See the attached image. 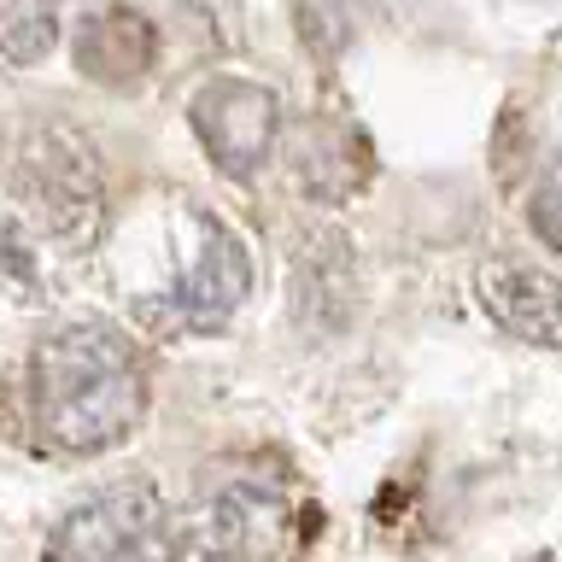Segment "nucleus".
Returning <instances> with one entry per match:
<instances>
[{
    "instance_id": "4",
    "label": "nucleus",
    "mask_w": 562,
    "mask_h": 562,
    "mask_svg": "<svg viewBox=\"0 0 562 562\" xmlns=\"http://www.w3.org/2000/svg\"><path fill=\"white\" fill-rule=\"evenodd\" d=\"M252 293V258L246 246L228 235L217 217L193 211V258L188 270L165 281V288L135 299V323L158 334V340H176V334H223L235 323V311Z\"/></svg>"
},
{
    "instance_id": "2",
    "label": "nucleus",
    "mask_w": 562,
    "mask_h": 562,
    "mask_svg": "<svg viewBox=\"0 0 562 562\" xmlns=\"http://www.w3.org/2000/svg\"><path fill=\"white\" fill-rule=\"evenodd\" d=\"M299 509L263 469H217L176 516V562H293Z\"/></svg>"
},
{
    "instance_id": "7",
    "label": "nucleus",
    "mask_w": 562,
    "mask_h": 562,
    "mask_svg": "<svg viewBox=\"0 0 562 562\" xmlns=\"http://www.w3.org/2000/svg\"><path fill=\"white\" fill-rule=\"evenodd\" d=\"M474 299L504 334L527 346H562V276L521 258H492L474 276Z\"/></svg>"
},
{
    "instance_id": "3",
    "label": "nucleus",
    "mask_w": 562,
    "mask_h": 562,
    "mask_svg": "<svg viewBox=\"0 0 562 562\" xmlns=\"http://www.w3.org/2000/svg\"><path fill=\"white\" fill-rule=\"evenodd\" d=\"M12 200L59 246H88L105 223V170L100 153L70 123H35L12 147Z\"/></svg>"
},
{
    "instance_id": "10",
    "label": "nucleus",
    "mask_w": 562,
    "mask_h": 562,
    "mask_svg": "<svg viewBox=\"0 0 562 562\" xmlns=\"http://www.w3.org/2000/svg\"><path fill=\"white\" fill-rule=\"evenodd\" d=\"M369 140L340 117H311L293 140V176L316 200H346L369 182Z\"/></svg>"
},
{
    "instance_id": "8",
    "label": "nucleus",
    "mask_w": 562,
    "mask_h": 562,
    "mask_svg": "<svg viewBox=\"0 0 562 562\" xmlns=\"http://www.w3.org/2000/svg\"><path fill=\"white\" fill-rule=\"evenodd\" d=\"M153 65H158V30L135 7H100L77 24V70L88 82L123 94V88L147 82Z\"/></svg>"
},
{
    "instance_id": "13",
    "label": "nucleus",
    "mask_w": 562,
    "mask_h": 562,
    "mask_svg": "<svg viewBox=\"0 0 562 562\" xmlns=\"http://www.w3.org/2000/svg\"><path fill=\"white\" fill-rule=\"evenodd\" d=\"M533 562H557V557H533Z\"/></svg>"
},
{
    "instance_id": "1",
    "label": "nucleus",
    "mask_w": 562,
    "mask_h": 562,
    "mask_svg": "<svg viewBox=\"0 0 562 562\" xmlns=\"http://www.w3.org/2000/svg\"><path fill=\"white\" fill-rule=\"evenodd\" d=\"M147 416L140 346L105 323L53 328L30 358V422L42 451L100 457L123 446Z\"/></svg>"
},
{
    "instance_id": "12",
    "label": "nucleus",
    "mask_w": 562,
    "mask_h": 562,
    "mask_svg": "<svg viewBox=\"0 0 562 562\" xmlns=\"http://www.w3.org/2000/svg\"><path fill=\"white\" fill-rule=\"evenodd\" d=\"M527 223H533V235L544 246H557V252H562V153L544 165L533 200H527Z\"/></svg>"
},
{
    "instance_id": "6",
    "label": "nucleus",
    "mask_w": 562,
    "mask_h": 562,
    "mask_svg": "<svg viewBox=\"0 0 562 562\" xmlns=\"http://www.w3.org/2000/svg\"><path fill=\"white\" fill-rule=\"evenodd\" d=\"M188 123L200 135L205 158L217 165L228 182H252L270 165L281 140V100L263 82L240 77H211L200 94L188 100Z\"/></svg>"
},
{
    "instance_id": "5",
    "label": "nucleus",
    "mask_w": 562,
    "mask_h": 562,
    "mask_svg": "<svg viewBox=\"0 0 562 562\" xmlns=\"http://www.w3.org/2000/svg\"><path fill=\"white\" fill-rule=\"evenodd\" d=\"M47 562H176V516L153 481H112L59 521Z\"/></svg>"
},
{
    "instance_id": "9",
    "label": "nucleus",
    "mask_w": 562,
    "mask_h": 562,
    "mask_svg": "<svg viewBox=\"0 0 562 562\" xmlns=\"http://www.w3.org/2000/svg\"><path fill=\"white\" fill-rule=\"evenodd\" d=\"M351 252L340 240V228H305L293 258V311L299 323L316 334H334L351 311Z\"/></svg>"
},
{
    "instance_id": "11",
    "label": "nucleus",
    "mask_w": 562,
    "mask_h": 562,
    "mask_svg": "<svg viewBox=\"0 0 562 562\" xmlns=\"http://www.w3.org/2000/svg\"><path fill=\"white\" fill-rule=\"evenodd\" d=\"M59 42V0H0V59L42 65Z\"/></svg>"
}]
</instances>
